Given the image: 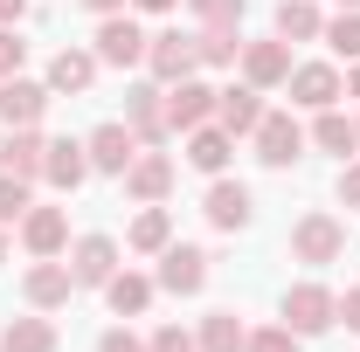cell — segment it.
<instances>
[{
  "label": "cell",
  "mask_w": 360,
  "mask_h": 352,
  "mask_svg": "<svg viewBox=\"0 0 360 352\" xmlns=\"http://www.w3.org/2000/svg\"><path fill=\"white\" fill-rule=\"evenodd\" d=\"M284 325H291L298 339H319V332L340 325V297H333L326 283H291V290H284Z\"/></svg>",
  "instance_id": "cell-1"
},
{
  "label": "cell",
  "mask_w": 360,
  "mask_h": 352,
  "mask_svg": "<svg viewBox=\"0 0 360 352\" xmlns=\"http://www.w3.org/2000/svg\"><path fill=\"white\" fill-rule=\"evenodd\" d=\"M215 97H222V90L201 83V76H180V83H167V125H174V132L215 125Z\"/></svg>",
  "instance_id": "cell-2"
},
{
  "label": "cell",
  "mask_w": 360,
  "mask_h": 352,
  "mask_svg": "<svg viewBox=\"0 0 360 352\" xmlns=\"http://www.w3.org/2000/svg\"><path fill=\"white\" fill-rule=\"evenodd\" d=\"M291 256H298V263H340V256H347V228L333 215H305L291 228Z\"/></svg>",
  "instance_id": "cell-3"
},
{
  "label": "cell",
  "mask_w": 360,
  "mask_h": 352,
  "mask_svg": "<svg viewBox=\"0 0 360 352\" xmlns=\"http://www.w3.org/2000/svg\"><path fill=\"white\" fill-rule=\"evenodd\" d=\"M146 69H153L160 83H180V76H194V69H201V55H194V35H180V28H167V35H146Z\"/></svg>",
  "instance_id": "cell-4"
},
{
  "label": "cell",
  "mask_w": 360,
  "mask_h": 352,
  "mask_svg": "<svg viewBox=\"0 0 360 352\" xmlns=\"http://www.w3.org/2000/svg\"><path fill=\"white\" fill-rule=\"evenodd\" d=\"M160 290H174V297H194L201 283H208V256L194 249V242H167L160 249V276H153Z\"/></svg>",
  "instance_id": "cell-5"
},
{
  "label": "cell",
  "mask_w": 360,
  "mask_h": 352,
  "mask_svg": "<svg viewBox=\"0 0 360 352\" xmlns=\"http://www.w3.org/2000/svg\"><path fill=\"white\" fill-rule=\"evenodd\" d=\"M97 62H111V69H132V62H146V35H139V21H125V14H104L97 21V48H90Z\"/></svg>",
  "instance_id": "cell-6"
},
{
  "label": "cell",
  "mask_w": 360,
  "mask_h": 352,
  "mask_svg": "<svg viewBox=\"0 0 360 352\" xmlns=\"http://www.w3.org/2000/svg\"><path fill=\"white\" fill-rule=\"evenodd\" d=\"M250 138H257V159H264V166H291V159L305 152V132H298L291 111H264V125Z\"/></svg>",
  "instance_id": "cell-7"
},
{
  "label": "cell",
  "mask_w": 360,
  "mask_h": 352,
  "mask_svg": "<svg viewBox=\"0 0 360 352\" xmlns=\"http://www.w3.org/2000/svg\"><path fill=\"white\" fill-rule=\"evenodd\" d=\"M84 152H90V173H125L139 159V132L132 125H97L84 138Z\"/></svg>",
  "instance_id": "cell-8"
},
{
  "label": "cell",
  "mask_w": 360,
  "mask_h": 352,
  "mask_svg": "<svg viewBox=\"0 0 360 352\" xmlns=\"http://www.w3.org/2000/svg\"><path fill=\"white\" fill-rule=\"evenodd\" d=\"M70 276H77V290H104V283H111V276H118V242H111V235H84V242H77V249H70Z\"/></svg>",
  "instance_id": "cell-9"
},
{
  "label": "cell",
  "mask_w": 360,
  "mask_h": 352,
  "mask_svg": "<svg viewBox=\"0 0 360 352\" xmlns=\"http://www.w3.org/2000/svg\"><path fill=\"white\" fill-rule=\"evenodd\" d=\"M70 290H77V276H70V263H56V256H35V269L21 276V297H28L35 311L70 304Z\"/></svg>",
  "instance_id": "cell-10"
},
{
  "label": "cell",
  "mask_w": 360,
  "mask_h": 352,
  "mask_svg": "<svg viewBox=\"0 0 360 352\" xmlns=\"http://www.w3.org/2000/svg\"><path fill=\"white\" fill-rule=\"evenodd\" d=\"M49 97H56L49 83H28V76H0V125H14V132H21V125H35V118L49 111Z\"/></svg>",
  "instance_id": "cell-11"
},
{
  "label": "cell",
  "mask_w": 360,
  "mask_h": 352,
  "mask_svg": "<svg viewBox=\"0 0 360 352\" xmlns=\"http://www.w3.org/2000/svg\"><path fill=\"white\" fill-rule=\"evenodd\" d=\"M125 125L139 132V145H160V138L174 132V125H167V90H153V83L125 90Z\"/></svg>",
  "instance_id": "cell-12"
},
{
  "label": "cell",
  "mask_w": 360,
  "mask_h": 352,
  "mask_svg": "<svg viewBox=\"0 0 360 352\" xmlns=\"http://www.w3.org/2000/svg\"><path fill=\"white\" fill-rule=\"evenodd\" d=\"M284 83H291V104H305V111H333V97H340V69H333V62H298Z\"/></svg>",
  "instance_id": "cell-13"
},
{
  "label": "cell",
  "mask_w": 360,
  "mask_h": 352,
  "mask_svg": "<svg viewBox=\"0 0 360 352\" xmlns=\"http://www.w3.org/2000/svg\"><path fill=\"white\" fill-rule=\"evenodd\" d=\"M215 125H222L229 138L257 132V125H264V90H257V83H243V90H222V97H215Z\"/></svg>",
  "instance_id": "cell-14"
},
{
  "label": "cell",
  "mask_w": 360,
  "mask_h": 352,
  "mask_svg": "<svg viewBox=\"0 0 360 352\" xmlns=\"http://www.w3.org/2000/svg\"><path fill=\"white\" fill-rule=\"evenodd\" d=\"M42 180L49 187H63V194H77L90 180V152L77 145V138H49V159H42Z\"/></svg>",
  "instance_id": "cell-15"
},
{
  "label": "cell",
  "mask_w": 360,
  "mask_h": 352,
  "mask_svg": "<svg viewBox=\"0 0 360 352\" xmlns=\"http://www.w3.org/2000/svg\"><path fill=\"white\" fill-rule=\"evenodd\" d=\"M21 242H28V256H63L70 215H63V208H28V215H21Z\"/></svg>",
  "instance_id": "cell-16"
},
{
  "label": "cell",
  "mask_w": 360,
  "mask_h": 352,
  "mask_svg": "<svg viewBox=\"0 0 360 352\" xmlns=\"http://www.w3.org/2000/svg\"><path fill=\"white\" fill-rule=\"evenodd\" d=\"M243 76L257 90H277L284 76H291V48H284V35L277 42H243Z\"/></svg>",
  "instance_id": "cell-17"
},
{
  "label": "cell",
  "mask_w": 360,
  "mask_h": 352,
  "mask_svg": "<svg viewBox=\"0 0 360 352\" xmlns=\"http://www.w3.org/2000/svg\"><path fill=\"white\" fill-rule=\"evenodd\" d=\"M42 159H49V138L35 125H21V132L0 145V173H14V180H42Z\"/></svg>",
  "instance_id": "cell-18"
},
{
  "label": "cell",
  "mask_w": 360,
  "mask_h": 352,
  "mask_svg": "<svg viewBox=\"0 0 360 352\" xmlns=\"http://www.w3.org/2000/svg\"><path fill=\"white\" fill-rule=\"evenodd\" d=\"M167 187H174V159L167 152H139L125 166V194L132 201H167Z\"/></svg>",
  "instance_id": "cell-19"
},
{
  "label": "cell",
  "mask_w": 360,
  "mask_h": 352,
  "mask_svg": "<svg viewBox=\"0 0 360 352\" xmlns=\"http://www.w3.org/2000/svg\"><path fill=\"white\" fill-rule=\"evenodd\" d=\"M201 215L215 221V228H229V235L250 228V187H243V180H215L208 201H201Z\"/></svg>",
  "instance_id": "cell-20"
},
{
  "label": "cell",
  "mask_w": 360,
  "mask_h": 352,
  "mask_svg": "<svg viewBox=\"0 0 360 352\" xmlns=\"http://www.w3.org/2000/svg\"><path fill=\"white\" fill-rule=\"evenodd\" d=\"M97 83V55L90 48H63L56 62H49V90H63V97H84Z\"/></svg>",
  "instance_id": "cell-21"
},
{
  "label": "cell",
  "mask_w": 360,
  "mask_h": 352,
  "mask_svg": "<svg viewBox=\"0 0 360 352\" xmlns=\"http://www.w3.org/2000/svg\"><path fill=\"white\" fill-rule=\"evenodd\" d=\"M229 152H236V138H229L222 125H194V132H187V159H194L201 173L222 180V173H229Z\"/></svg>",
  "instance_id": "cell-22"
},
{
  "label": "cell",
  "mask_w": 360,
  "mask_h": 352,
  "mask_svg": "<svg viewBox=\"0 0 360 352\" xmlns=\"http://www.w3.org/2000/svg\"><path fill=\"white\" fill-rule=\"evenodd\" d=\"M153 290H160L153 276H139V269H125V276H111V283H104V304L118 311V318H139V311L153 304Z\"/></svg>",
  "instance_id": "cell-23"
},
{
  "label": "cell",
  "mask_w": 360,
  "mask_h": 352,
  "mask_svg": "<svg viewBox=\"0 0 360 352\" xmlns=\"http://www.w3.org/2000/svg\"><path fill=\"white\" fill-rule=\"evenodd\" d=\"M194 339H201V352H243V346H250V332H243V318H236V311H208Z\"/></svg>",
  "instance_id": "cell-24"
},
{
  "label": "cell",
  "mask_w": 360,
  "mask_h": 352,
  "mask_svg": "<svg viewBox=\"0 0 360 352\" xmlns=\"http://www.w3.org/2000/svg\"><path fill=\"white\" fill-rule=\"evenodd\" d=\"M0 352H56V325L49 318H7Z\"/></svg>",
  "instance_id": "cell-25"
},
{
  "label": "cell",
  "mask_w": 360,
  "mask_h": 352,
  "mask_svg": "<svg viewBox=\"0 0 360 352\" xmlns=\"http://www.w3.org/2000/svg\"><path fill=\"white\" fill-rule=\"evenodd\" d=\"M312 145H319V152H340V159H347V152H360V125H354V118H340V111H319Z\"/></svg>",
  "instance_id": "cell-26"
},
{
  "label": "cell",
  "mask_w": 360,
  "mask_h": 352,
  "mask_svg": "<svg viewBox=\"0 0 360 352\" xmlns=\"http://www.w3.org/2000/svg\"><path fill=\"white\" fill-rule=\"evenodd\" d=\"M125 242H132L139 256H160V249L174 242V221H167V208H153V201H146V215L132 221V235H125Z\"/></svg>",
  "instance_id": "cell-27"
},
{
  "label": "cell",
  "mask_w": 360,
  "mask_h": 352,
  "mask_svg": "<svg viewBox=\"0 0 360 352\" xmlns=\"http://www.w3.org/2000/svg\"><path fill=\"white\" fill-rule=\"evenodd\" d=\"M194 55H201V69H229V62L243 55V35H236V28H201V35H194Z\"/></svg>",
  "instance_id": "cell-28"
},
{
  "label": "cell",
  "mask_w": 360,
  "mask_h": 352,
  "mask_svg": "<svg viewBox=\"0 0 360 352\" xmlns=\"http://www.w3.org/2000/svg\"><path fill=\"white\" fill-rule=\"evenodd\" d=\"M319 28H326V21H319L312 0H277V35H284V42H312Z\"/></svg>",
  "instance_id": "cell-29"
},
{
  "label": "cell",
  "mask_w": 360,
  "mask_h": 352,
  "mask_svg": "<svg viewBox=\"0 0 360 352\" xmlns=\"http://www.w3.org/2000/svg\"><path fill=\"white\" fill-rule=\"evenodd\" d=\"M319 35H326V48H333V55L360 62V7H340V21H326Z\"/></svg>",
  "instance_id": "cell-30"
},
{
  "label": "cell",
  "mask_w": 360,
  "mask_h": 352,
  "mask_svg": "<svg viewBox=\"0 0 360 352\" xmlns=\"http://www.w3.org/2000/svg\"><path fill=\"white\" fill-rule=\"evenodd\" d=\"M35 201H28V180H14V173H0V228H14V221L28 215Z\"/></svg>",
  "instance_id": "cell-31"
},
{
  "label": "cell",
  "mask_w": 360,
  "mask_h": 352,
  "mask_svg": "<svg viewBox=\"0 0 360 352\" xmlns=\"http://www.w3.org/2000/svg\"><path fill=\"white\" fill-rule=\"evenodd\" d=\"M243 352H298V332H291V325H264V332H250Z\"/></svg>",
  "instance_id": "cell-32"
},
{
  "label": "cell",
  "mask_w": 360,
  "mask_h": 352,
  "mask_svg": "<svg viewBox=\"0 0 360 352\" xmlns=\"http://www.w3.org/2000/svg\"><path fill=\"white\" fill-rule=\"evenodd\" d=\"M243 7H250V0H194V14H201L208 28H236V21H243Z\"/></svg>",
  "instance_id": "cell-33"
},
{
  "label": "cell",
  "mask_w": 360,
  "mask_h": 352,
  "mask_svg": "<svg viewBox=\"0 0 360 352\" xmlns=\"http://www.w3.org/2000/svg\"><path fill=\"white\" fill-rule=\"evenodd\" d=\"M146 346H153V352H201V339H194V332H180V325H160Z\"/></svg>",
  "instance_id": "cell-34"
},
{
  "label": "cell",
  "mask_w": 360,
  "mask_h": 352,
  "mask_svg": "<svg viewBox=\"0 0 360 352\" xmlns=\"http://www.w3.org/2000/svg\"><path fill=\"white\" fill-rule=\"evenodd\" d=\"M21 55H28V42L0 28V76H21Z\"/></svg>",
  "instance_id": "cell-35"
},
{
  "label": "cell",
  "mask_w": 360,
  "mask_h": 352,
  "mask_svg": "<svg viewBox=\"0 0 360 352\" xmlns=\"http://www.w3.org/2000/svg\"><path fill=\"white\" fill-rule=\"evenodd\" d=\"M97 352H153V346H146V339H132L125 325H111V332L97 339Z\"/></svg>",
  "instance_id": "cell-36"
},
{
  "label": "cell",
  "mask_w": 360,
  "mask_h": 352,
  "mask_svg": "<svg viewBox=\"0 0 360 352\" xmlns=\"http://www.w3.org/2000/svg\"><path fill=\"white\" fill-rule=\"evenodd\" d=\"M340 325H347V332H360V283L340 297Z\"/></svg>",
  "instance_id": "cell-37"
},
{
  "label": "cell",
  "mask_w": 360,
  "mask_h": 352,
  "mask_svg": "<svg viewBox=\"0 0 360 352\" xmlns=\"http://www.w3.org/2000/svg\"><path fill=\"white\" fill-rule=\"evenodd\" d=\"M340 201H347V208H360V166H347V173H340Z\"/></svg>",
  "instance_id": "cell-38"
},
{
  "label": "cell",
  "mask_w": 360,
  "mask_h": 352,
  "mask_svg": "<svg viewBox=\"0 0 360 352\" xmlns=\"http://www.w3.org/2000/svg\"><path fill=\"white\" fill-rule=\"evenodd\" d=\"M21 14H28V0H0V28H7V21H21Z\"/></svg>",
  "instance_id": "cell-39"
},
{
  "label": "cell",
  "mask_w": 360,
  "mask_h": 352,
  "mask_svg": "<svg viewBox=\"0 0 360 352\" xmlns=\"http://www.w3.org/2000/svg\"><path fill=\"white\" fill-rule=\"evenodd\" d=\"M132 7H146V14H167V7H174V0H132Z\"/></svg>",
  "instance_id": "cell-40"
},
{
  "label": "cell",
  "mask_w": 360,
  "mask_h": 352,
  "mask_svg": "<svg viewBox=\"0 0 360 352\" xmlns=\"http://www.w3.org/2000/svg\"><path fill=\"white\" fill-rule=\"evenodd\" d=\"M84 7H97V14H118V7H125V0H84Z\"/></svg>",
  "instance_id": "cell-41"
},
{
  "label": "cell",
  "mask_w": 360,
  "mask_h": 352,
  "mask_svg": "<svg viewBox=\"0 0 360 352\" xmlns=\"http://www.w3.org/2000/svg\"><path fill=\"white\" fill-rule=\"evenodd\" d=\"M347 90H354V97H360V62H354V83H347Z\"/></svg>",
  "instance_id": "cell-42"
},
{
  "label": "cell",
  "mask_w": 360,
  "mask_h": 352,
  "mask_svg": "<svg viewBox=\"0 0 360 352\" xmlns=\"http://www.w3.org/2000/svg\"><path fill=\"white\" fill-rule=\"evenodd\" d=\"M0 263H7V228H0Z\"/></svg>",
  "instance_id": "cell-43"
},
{
  "label": "cell",
  "mask_w": 360,
  "mask_h": 352,
  "mask_svg": "<svg viewBox=\"0 0 360 352\" xmlns=\"http://www.w3.org/2000/svg\"><path fill=\"white\" fill-rule=\"evenodd\" d=\"M340 7H360V0H340Z\"/></svg>",
  "instance_id": "cell-44"
}]
</instances>
